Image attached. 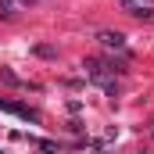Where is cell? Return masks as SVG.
Wrapping results in <instances>:
<instances>
[{
    "label": "cell",
    "instance_id": "6da1fadb",
    "mask_svg": "<svg viewBox=\"0 0 154 154\" xmlns=\"http://www.w3.org/2000/svg\"><path fill=\"white\" fill-rule=\"evenodd\" d=\"M97 39H100L108 50H125V36H122V32H111V29H104Z\"/></svg>",
    "mask_w": 154,
    "mask_h": 154
},
{
    "label": "cell",
    "instance_id": "7a4b0ae2",
    "mask_svg": "<svg viewBox=\"0 0 154 154\" xmlns=\"http://www.w3.org/2000/svg\"><path fill=\"white\" fill-rule=\"evenodd\" d=\"M122 7H125L129 14H136V18H151V14H154L147 0H122Z\"/></svg>",
    "mask_w": 154,
    "mask_h": 154
}]
</instances>
